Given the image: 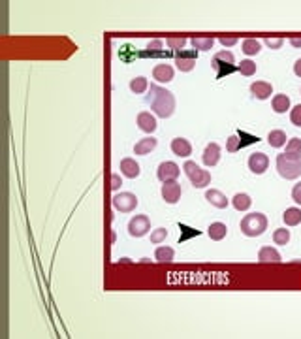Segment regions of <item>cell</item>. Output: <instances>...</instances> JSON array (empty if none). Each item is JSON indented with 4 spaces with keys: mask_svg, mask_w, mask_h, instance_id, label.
<instances>
[{
    "mask_svg": "<svg viewBox=\"0 0 301 339\" xmlns=\"http://www.w3.org/2000/svg\"><path fill=\"white\" fill-rule=\"evenodd\" d=\"M147 104L162 119L171 117L173 112H175V96H173V92H169L167 89H162L158 85H151V94L147 96Z\"/></svg>",
    "mask_w": 301,
    "mask_h": 339,
    "instance_id": "obj_1",
    "label": "cell"
},
{
    "mask_svg": "<svg viewBox=\"0 0 301 339\" xmlns=\"http://www.w3.org/2000/svg\"><path fill=\"white\" fill-rule=\"evenodd\" d=\"M268 230V219L264 213H250L245 215L241 221V232L248 237L262 236Z\"/></svg>",
    "mask_w": 301,
    "mask_h": 339,
    "instance_id": "obj_2",
    "label": "cell"
},
{
    "mask_svg": "<svg viewBox=\"0 0 301 339\" xmlns=\"http://www.w3.org/2000/svg\"><path fill=\"white\" fill-rule=\"evenodd\" d=\"M183 170H185V173H187V177L190 179V183H192V187L194 189H205L209 183H211V173L207 171V170H201L196 162H192V160H187L185 162V166H183Z\"/></svg>",
    "mask_w": 301,
    "mask_h": 339,
    "instance_id": "obj_3",
    "label": "cell"
},
{
    "mask_svg": "<svg viewBox=\"0 0 301 339\" xmlns=\"http://www.w3.org/2000/svg\"><path fill=\"white\" fill-rule=\"evenodd\" d=\"M277 171L284 179H298L301 175V160H290L282 153L277 157Z\"/></svg>",
    "mask_w": 301,
    "mask_h": 339,
    "instance_id": "obj_4",
    "label": "cell"
},
{
    "mask_svg": "<svg viewBox=\"0 0 301 339\" xmlns=\"http://www.w3.org/2000/svg\"><path fill=\"white\" fill-rule=\"evenodd\" d=\"M113 207L121 213H132L137 207V196L132 192H121L113 196Z\"/></svg>",
    "mask_w": 301,
    "mask_h": 339,
    "instance_id": "obj_5",
    "label": "cell"
},
{
    "mask_svg": "<svg viewBox=\"0 0 301 339\" xmlns=\"http://www.w3.org/2000/svg\"><path fill=\"white\" fill-rule=\"evenodd\" d=\"M151 230V221L147 215H136L134 219L128 223V234L132 237H141L145 236Z\"/></svg>",
    "mask_w": 301,
    "mask_h": 339,
    "instance_id": "obj_6",
    "label": "cell"
},
{
    "mask_svg": "<svg viewBox=\"0 0 301 339\" xmlns=\"http://www.w3.org/2000/svg\"><path fill=\"white\" fill-rule=\"evenodd\" d=\"M179 173H181V168H179L175 162H171V160L162 162V164L158 166V170H156V175H158V179L162 181V183L177 181Z\"/></svg>",
    "mask_w": 301,
    "mask_h": 339,
    "instance_id": "obj_7",
    "label": "cell"
},
{
    "mask_svg": "<svg viewBox=\"0 0 301 339\" xmlns=\"http://www.w3.org/2000/svg\"><path fill=\"white\" fill-rule=\"evenodd\" d=\"M196 58H198V51L192 49V51H177L175 55V66L181 70V72H190L192 68L196 66Z\"/></svg>",
    "mask_w": 301,
    "mask_h": 339,
    "instance_id": "obj_8",
    "label": "cell"
},
{
    "mask_svg": "<svg viewBox=\"0 0 301 339\" xmlns=\"http://www.w3.org/2000/svg\"><path fill=\"white\" fill-rule=\"evenodd\" d=\"M269 168V158L266 153H252L248 157V170L256 175H262L266 173V170Z\"/></svg>",
    "mask_w": 301,
    "mask_h": 339,
    "instance_id": "obj_9",
    "label": "cell"
},
{
    "mask_svg": "<svg viewBox=\"0 0 301 339\" xmlns=\"http://www.w3.org/2000/svg\"><path fill=\"white\" fill-rule=\"evenodd\" d=\"M181 194H183V191H181V185L177 181H169V183L162 185V198L166 203H171V205L177 203L181 200Z\"/></svg>",
    "mask_w": 301,
    "mask_h": 339,
    "instance_id": "obj_10",
    "label": "cell"
},
{
    "mask_svg": "<svg viewBox=\"0 0 301 339\" xmlns=\"http://www.w3.org/2000/svg\"><path fill=\"white\" fill-rule=\"evenodd\" d=\"M201 158H203V164H205L207 168L217 166L219 160H220V145H219V143H209V145L205 147Z\"/></svg>",
    "mask_w": 301,
    "mask_h": 339,
    "instance_id": "obj_11",
    "label": "cell"
},
{
    "mask_svg": "<svg viewBox=\"0 0 301 339\" xmlns=\"http://www.w3.org/2000/svg\"><path fill=\"white\" fill-rule=\"evenodd\" d=\"M250 94L254 98H258V100H268L269 96L273 94V87L268 81H254L250 85Z\"/></svg>",
    "mask_w": 301,
    "mask_h": 339,
    "instance_id": "obj_12",
    "label": "cell"
},
{
    "mask_svg": "<svg viewBox=\"0 0 301 339\" xmlns=\"http://www.w3.org/2000/svg\"><path fill=\"white\" fill-rule=\"evenodd\" d=\"M119 168H121V173H123L124 177H130V179H136L139 175V171H141L139 164L136 162L134 158H123Z\"/></svg>",
    "mask_w": 301,
    "mask_h": 339,
    "instance_id": "obj_13",
    "label": "cell"
},
{
    "mask_svg": "<svg viewBox=\"0 0 301 339\" xmlns=\"http://www.w3.org/2000/svg\"><path fill=\"white\" fill-rule=\"evenodd\" d=\"M153 78L158 83H169L173 79V68L169 66V64H156L153 68Z\"/></svg>",
    "mask_w": 301,
    "mask_h": 339,
    "instance_id": "obj_14",
    "label": "cell"
},
{
    "mask_svg": "<svg viewBox=\"0 0 301 339\" xmlns=\"http://www.w3.org/2000/svg\"><path fill=\"white\" fill-rule=\"evenodd\" d=\"M171 151L177 157H190L192 155V145H190L189 140H185V138H175L171 141Z\"/></svg>",
    "mask_w": 301,
    "mask_h": 339,
    "instance_id": "obj_15",
    "label": "cell"
},
{
    "mask_svg": "<svg viewBox=\"0 0 301 339\" xmlns=\"http://www.w3.org/2000/svg\"><path fill=\"white\" fill-rule=\"evenodd\" d=\"M137 126L143 130V132H155L156 130V119H155V115H151L149 112H141L139 115H137Z\"/></svg>",
    "mask_w": 301,
    "mask_h": 339,
    "instance_id": "obj_16",
    "label": "cell"
},
{
    "mask_svg": "<svg viewBox=\"0 0 301 339\" xmlns=\"http://www.w3.org/2000/svg\"><path fill=\"white\" fill-rule=\"evenodd\" d=\"M205 200L211 203V205H215V207H219V209H224V207H228V203H230V200L224 196L220 191H215V189H211V191L205 192Z\"/></svg>",
    "mask_w": 301,
    "mask_h": 339,
    "instance_id": "obj_17",
    "label": "cell"
},
{
    "mask_svg": "<svg viewBox=\"0 0 301 339\" xmlns=\"http://www.w3.org/2000/svg\"><path fill=\"white\" fill-rule=\"evenodd\" d=\"M156 143H158V141H156V138H153V136L143 138V140H139V141L134 145V153L136 155H141V157H143V155H149V153L156 147Z\"/></svg>",
    "mask_w": 301,
    "mask_h": 339,
    "instance_id": "obj_18",
    "label": "cell"
},
{
    "mask_svg": "<svg viewBox=\"0 0 301 339\" xmlns=\"http://www.w3.org/2000/svg\"><path fill=\"white\" fill-rule=\"evenodd\" d=\"M284 157L290 160H301V140L300 138H292L286 143V153Z\"/></svg>",
    "mask_w": 301,
    "mask_h": 339,
    "instance_id": "obj_19",
    "label": "cell"
},
{
    "mask_svg": "<svg viewBox=\"0 0 301 339\" xmlns=\"http://www.w3.org/2000/svg\"><path fill=\"white\" fill-rule=\"evenodd\" d=\"M207 234H209V237H211L213 241H220V239H224L226 234H228V226L224 225V223H213V225L207 228Z\"/></svg>",
    "mask_w": 301,
    "mask_h": 339,
    "instance_id": "obj_20",
    "label": "cell"
},
{
    "mask_svg": "<svg viewBox=\"0 0 301 339\" xmlns=\"http://www.w3.org/2000/svg\"><path fill=\"white\" fill-rule=\"evenodd\" d=\"M282 221L286 223V226L301 225V209L300 207H288V209L282 213Z\"/></svg>",
    "mask_w": 301,
    "mask_h": 339,
    "instance_id": "obj_21",
    "label": "cell"
},
{
    "mask_svg": "<svg viewBox=\"0 0 301 339\" xmlns=\"http://www.w3.org/2000/svg\"><path fill=\"white\" fill-rule=\"evenodd\" d=\"M271 106H273V112L275 113H286L290 110V98L286 94H277V96H273Z\"/></svg>",
    "mask_w": 301,
    "mask_h": 339,
    "instance_id": "obj_22",
    "label": "cell"
},
{
    "mask_svg": "<svg viewBox=\"0 0 301 339\" xmlns=\"http://www.w3.org/2000/svg\"><path fill=\"white\" fill-rule=\"evenodd\" d=\"M232 203H234V207L237 211H246L252 205V200H250V196L245 194V192H237L234 198H232Z\"/></svg>",
    "mask_w": 301,
    "mask_h": 339,
    "instance_id": "obj_23",
    "label": "cell"
},
{
    "mask_svg": "<svg viewBox=\"0 0 301 339\" xmlns=\"http://www.w3.org/2000/svg\"><path fill=\"white\" fill-rule=\"evenodd\" d=\"M258 260L260 262H280V254L277 249L273 247H262L258 253Z\"/></svg>",
    "mask_w": 301,
    "mask_h": 339,
    "instance_id": "obj_24",
    "label": "cell"
},
{
    "mask_svg": "<svg viewBox=\"0 0 301 339\" xmlns=\"http://www.w3.org/2000/svg\"><path fill=\"white\" fill-rule=\"evenodd\" d=\"M213 68L217 70V79H222L224 76H228V74H234L235 70H237L234 64H228V62L217 60V58H213Z\"/></svg>",
    "mask_w": 301,
    "mask_h": 339,
    "instance_id": "obj_25",
    "label": "cell"
},
{
    "mask_svg": "<svg viewBox=\"0 0 301 339\" xmlns=\"http://www.w3.org/2000/svg\"><path fill=\"white\" fill-rule=\"evenodd\" d=\"M268 143L271 147H282L286 145V132H282V130H271L268 134Z\"/></svg>",
    "mask_w": 301,
    "mask_h": 339,
    "instance_id": "obj_26",
    "label": "cell"
},
{
    "mask_svg": "<svg viewBox=\"0 0 301 339\" xmlns=\"http://www.w3.org/2000/svg\"><path fill=\"white\" fill-rule=\"evenodd\" d=\"M243 53L248 56H252V55H258L260 51H262V44L258 42V40H254V38H248V40H245L243 42Z\"/></svg>",
    "mask_w": 301,
    "mask_h": 339,
    "instance_id": "obj_27",
    "label": "cell"
},
{
    "mask_svg": "<svg viewBox=\"0 0 301 339\" xmlns=\"http://www.w3.org/2000/svg\"><path fill=\"white\" fill-rule=\"evenodd\" d=\"M147 89H149V81H147V78H143V76H137V78H134L130 81V90L136 92V94H141V92H145Z\"/></svg>",
    "mask_w": 301,
    "mask_h": 339,
    "instance_id": "obj_28",
    "label": "cell"
},
{
    "mask_svg": "<svg viewBox=\"0 0 301 339\" xmlns=\"http://www.w3.org/2000/svg\"><path fill=\"white\" fill-rule=\"evenodd\" d=\"M173 254H175V253H173V249L162 245V247L156 249L155 258L158 260V262H162V264H166V262H171V260H173Z\"/></svg>",
    "mask_w": 301,
    "mask_h": 339,
    "instance_id": "obj_29",
    "label": "cell"
},
{
    "mask_svg": "<svg viewBox=\"0 0 301 339\" xmlns=\"http://www.w3.org/2000/svg\"><path fill=\"white\" fill-rule=\"evenodd\" d=\"M190 42H192V47L196 51H209V49H213V44H215L213 38H192Z\"/></svg>",
    "mask_w": 301,
    "mask_h": 339,
    "instance_id": "obj_30",
    "label": "cell"
},
{
    "mask_svg": "<svg viewBox=\"0 0 301 339\" xmlns=\"http://www.w3.org/2000/svg\"><path fill=\"white\" fill-rule=\"evenodd\" d=\"M237 72H241V76H245V78H250V76H254L256 74V62H252V60H241V64L237 66Z\"/></svg>",
    "mask_w": 301,
    "mask_h": 339,
    "instance_id": "obj_31",
    "label": "cell"
},
{
    "mask_svg": "<svg viewBox=\"0 0 301 339\" xmlns=\"http://www.w3.org/2000/svg\"><path fill=\"white\" fill-rule=\"evenodd\" d=\"M273 241H275V245H286L290 241V230H286V228L275 230L273 232Z\"/></svg>",
    "mask_w": 301,
    "mask_h": 339,
    "instance_id": "obj_32",
    "label": "cell"
},
{
    "mask_svg": "<svg viewBox=\"0 0 301 339\" xmlns=\"http://www.w3.org/2000/svg\"><path fill=\"white\" fill-rule=\"evenodd\" d=\"M166 237H167L166 228H156V230H153V232H151V243L160 245L162 241H166Z\"/></svg>",
    "mask_w": 301,
    "mask_h": 339,
    "instance_id": "obj_33",
    "label": "cell"
},
{
    "mask_svg": "<svg viewBox=\"0 0 301 339\" xmlns=\"http://www.w3.org/2000/svg\"><path fill=\"white\" fill-rule=\"evenodd\" d=\"M239 149H243L239 136L237 134L230 136V138H228V141H226V151H228V153H235V151H239Z\"/></svg>",
    "mask_w": 301,
    "mask_h": 339,
    "instance_id": "obj_34",
    "label": "cell"
},
{
    "mask_svg": "<svg viewBox=\"0 0 301 339\" xmlns=\"http://www.w3.org/2000/svg\"><path fill=\"white\" fill-rule=\"evenodd\" d=\"M166 44L169 49H173V51H183V47L187 45V40L185 38H167Z\"/></svg>",
    "mask_w": 301,
    "mask_h": 339,
    "instance_id": "obj_35",
    "label": "cell"
},
{
    "mask_svg": "<svg viewBox=\"0 0 301 339\" xmlns=\"http://www.w3.org/2000/svg\"><path fill=\"white\" fill-rule=\"evenodd\" d=\"M290 121L294 126H300L301 128V104H298L290 112Z\"/></svg>",
    "mask_w": 301,
    "mask_h": 339,
    "instance_id": "obj_36",
    "label": "cell"
},
{
    "mask_svg": "<svg viewBox=\"0 0 301 339\" xmlns=\"http://www.w3.org/2000/svg\"><path fill=\"white\" fill-rule=\"evenodd\" d=\"M215 58L217 60H222V62H228V64H234V55L230 53V51H219L217 55H215Z\"/></svg>",
    "mask_w": 301,
    "mask_h": 339,
    "instance_id": "obj_37",
    "label": "cell"
},
{
    "mask_svg": "<svg viewBox=\"0 0 301 339\" xmlns=\"http://www.w3.org/2000/svg\"><path fill=\"white\" fill-rule=\"evenodd\" d=\"M282 44H284L282 38H268V40H266V45H268L269 49H280Z\"/></svg>",
    "mask_w": 301,
    "mask_h": 339,
    "instance_id": "obj_38",
    "label": "cell"
},
{
    "mask_svg": "<svg viewBox=\"0 0 301 339\" xmlns=\"http://www.w3.org/2000/svg\"><path fill=\"white\" fill-rule=\"evenodd\" d=\"M162 47H164V42H162V40H153V42L147 44V49H149L151 53H160Z\"/></svg>",
    "mask_w": 301,
    "mask_h": 339,
    "instance_id": "obj_39",
    "label": "cell"
},
{
    "mask_svg": "<svg viewBox=\"0 0 301 339\" xmlns=\"http://www.w3.org/2000/svg\"><path fill=\"white\" fill-rule=\"evenodd\" d=\"M292 200L301 205V183H298V185L292 189Z\"/></svg>",
    "mask_w": 301,
    "mask_h": 339,
    "instance_id": "obj_40",
    "label": "cell"
},
{
    "mask_svg": "<svg viewBox=\"0 0 301 339\" xmlns=\"http://www.w3.org/2000/svg\"><path fill=\"white\" fill-rule=\"evenodd\" d=\"M123 185V181H121V177L115 173V175H111V189L113 191H119V187Z\"/></svg>",
    "mask_w": 301,
    "mask_h": 339,
    "instance_id": "obj_41",
    "label": "cell"
},
{
    "mask_svg": "<svg viewBox=\"0 0 301 339\" xmlns=\"http://www.w3.org/2000/svg\"><path fill=\"white\" fill-rule=\"evenodd\" d=\"M220 44L224 47H232V45L237 44V38H220Z\"/></svg>",
    "mask_w": 301,
    "mask_h": 339,
    "instance_id": "obj_42",
    "label": "cell"
},
{
    "mask_svg": "<svg viewBox=\"0 0 301 339\" xmlns=\"http://www.w3.org/2000/svg\"><path fill=\"white\" fill-rule=\"evenodd\" d=\"M294 72H296V76H298V78H301V58L296 60V64H294Z\"/></svg>",
    "mask_w": 301,
    "mask_h": 339,
    "instance_id": "obj_43",
    "label": "cell"
},
{
    "mask_svg": "<svg viewBox=\"0 0 301 339\" xmlns=\"http://www.w3.org/2000/svg\"><path fill=\"white\" fill-rule=\"evenodd\" d=\"M290 44L294 45V47H301V38H292Z\"/></svg>",
    "mask_w": 301,
    "mask_h": 339,
    "instance_id": "obj_44",
    "label": "cell"
}]
</instances>
